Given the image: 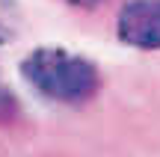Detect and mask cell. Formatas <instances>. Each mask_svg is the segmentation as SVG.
<instances>
[{
    "label": "cell",
    "mask_w": 160,
    "mask_h": 157,
    "mask_svg": "<svg viewBox=\"0 0 160 157\" xmlns=\"http://www.w3.org/2000/svg\"><path fill=\"white\" fill-rule=\"evenodd\" d=\"M116 36L133 51H160V0H125L116 15Z\"/></svg>",
    "instance_id": "cell-2"
},
{
    "label": "cell",
    "mask_w": 160,
    "mask_h": 157,
    "mask_svg": "<svg viewBox=\"0 0 160 157\" xmlns=\"http://www.w3.org/2000/svg\"><path fill=\"white\" fill-rule=\"evenodd\" d=\"M18 6L15 0H0V45H9L12 39L18 36Z\"/></svg>",
    "instance_id": "cell-3"
},
{
    "label": "cell",
    "mask_w": 160,
    "mask_h": 157,
    "mask_svg": "<svg viewBox=\"0 0 160 157\" xmlns=\"http://www.w3.org/2000/svg\"><path fill=\"white\" fill-rule=\"evenodd\" d=\"M24 83L51 104L80 107L89 104L101 89V71L92 59L59 45L33 47L18 65Z\"/></svg>",
    "instance_id": "cell-1"
},
{
    "label": "cell",
    "mask_w": 160,
    "mask_h": 157,
    "mask_svg": "<svg viewBox=\"0 0 160 157\" xmlns=\"http://www.w3.org/2000/svg\"><path fill=\"white\" fill-rule=\"evenodd\" d=\"M59 3H65V6H71V9H101V6H110L113 0H59Z\"/></svg>",
    "instance_id": "cell-4"
}]
</instances>
